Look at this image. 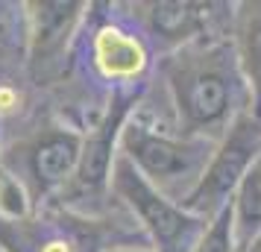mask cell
<instances>
[{
	"label": "cell",
	"instance_id": "1",
	"mask_svg": "<svg viewBox=\"0 0 261 252\" xmlns=\"http://www.w3.org/2000/svg\"><path fill=\"white\" fill-rule=\"evenodd\" d=\"M170 88L185 129L197 132L226 118L232 103V62L223 47L185 53L170 68Z\"/></svg>",
	"mask_w": 261,
	"mask_h": 252
},
{
	"label": "cell",
	"instance_id": "13",
	"mask_svg": "<svg viewBox=\"0 0 261 252\" xmlns=\"http://www.w3.org/2000/svg\"><path fill=\"white\" fill-rule=\"evenodd\" d=\"M249 252H261V238L255 240V243H252V249H249Z\"/></svg>",
	"mask_w": 261,
	"mask_h": 252
},
{
	"label": "cell",
	"instance_id": "8",
	"mask_svg": "<svg viewBox=\"0 0 261 252\" xmlns=\"http://www.w3.org/2000/svg\"><path fill=\"white\" fill-rule=\"evenodd\" d=\"M36 9V56H47L65 41L80 3H38Z\"/></svg>",
	"mask_w": 261,
	"mask_h": 252
},
{
	"label": "cell",
	"instance_id": "6",
	"mask_svg": "<svg viewBox=\"0 0 261 252\" xmlns=\"http://www.w3.org/2000/svg\"><path fill=\"white\" fill-rule=\"evenodd\" d=\"M123 111H126V106H115V111L106 118V123L85 141V150L80 153L83 156L80 158V173H76V182L85 191H100L106 185L109 164H112V144H115L118 123L123 118Z\"/></svg>",
	"mask_w": 261,
	"mask_h": 252
},
{
	"label": "cell",
	"instance_id": "7",
	"mask_svg": "<svg viewBox=\"0 0 261 252\" xmlns=\"http://www.w3.org/2000/svg\"><path fill=\"white\" fill-rule=\"evenodd\" d=\"M147 24L153 30V36H162L167 41L188 38L202 21V6L197 3H150L144 6Z\"/></svg>",
	"mask_w": 261,
	"mask_h": 252
},
{
	"label": "cell",
	"instance_id": "10",
	"mask_svg": "<svg viewBox=\"0 0 261 252\" xmlns=\"http://www.w3.org/2000/svg\"><path fill=\"white\" fill-rule=\"evenodd\" d=\"M238 229H241V238H249L255 229H261V158L255 161V167L249 170V176L241 185Z\"/></svg>",
	"mask_w": 261,
	"mask_h": 252
},
{
	"label": "cell",
	"instance_id": "5",
	"mask_svg": "<svg viewBox=\"0 0 261 252\" xmlns=\"http://www.w3.org/2000/svg\"><path fill=\"white\" fill-rule=\"evenodd\" d=\"M80 158V138L65 132H47L44 138H38L30 156V167L33 176L41 188L56 185L68 176V170L73 167V161Z\"/></svg>",
	"mask_w": 261,
	"mask_h": 252
},
{
	"label": "cell",
	"instance_id": "4",
	"mask_svg": "<svg viewBox=\"0 0 261 252\" xmlns=\"http://www.w3.org/2000/svg\"><path fill=\"white\" fill-rule=\"evenodd\" d=\"M261 150V126L252 118H241L232 126V132L226 138V144L220 147L217 158L212 161L208 173H202L200 185L194 188L185 203L197 211H212L223 203V197L235 188L244 170L249 167V161L258 156Z\"/></svg>",
	"mask_w": 261,
	"mask_h": 252
},
{
	"label": "cell",
	"instance_id": "2",
	"mask_svg": "<svg viewBox=\"0 0 261 252\" xmlns=\"http://www.w3.org/2000/svg\"><path fill=\"white\" fill-rule=\"evenodd\" d=\"M123 150L135 164L147 170V176L162 188H173L176 182L194 179L200 173L202 161L208 158V147L202 141H170L147 132L144 126H126Z\"/></svg>",
	"mask_w": 261,
	"mask_h": 252
},
{
	"label": "cell",
	"instance_id": "12",
	"mask_svg": "<svg viewBox=\"0 0 261 252\" xmlns=\"http://www.w3.org/2000/svg\"><path fill=\"white\" fill-rule=\"evenodd\" d=\"M194 252H232V208H226L214 220V226L208 229V235L200 240V246Z\"/></svg>",
	"mask_w": 261,
	"mask_h": 252
},
{
	"label": "cell",
	"instance_id": "11",
	"mask_svg": "<svg viewBox=\"0 0 261 252\" xmlns=\"http://www.w3.org/2000/svg\"><path fill=\"white\" fill-rule=\"evenodd\" d=\"M247 9L249 12H244V26H241V44H244L247 71L255 82V97L261 103V3Z\"/></svg>",
	"mask_w": 261,
	"mask_h": 252
},
{
	"label": "cell",
	"instance_id": "3",
	"mask_svg": "<svg viewBox=\"0 0 261 252\" xmlns=\"http://www.w3.org/2000/svg\"><path fill=\"white\" fill-rule=\"evenodd\" d=\"M112 179H115V191H118L132 208H138V214H141V220L150 226L153 238L159 240V246H162V252H185V246L191 243V235H194V223H197V220L185 217L182 211H176L173 205L167 203V200H162V197L144 182V176L135 173L129 158H118Z\"/></svg>",
	"mask_w": 261,
	"mask_h": 252
},
{
	"label": "cell",
	"instance_id": "9",
	"mask_svg": "<svg viewBox=\"0 0 261 252\" xmlns=\"http://www.w3.org/2000/svg\"><path fill=\"white\" fill-rule=\"evenodd\" d=\"M97 59L106 68V73H135L141 68V47L132 38L120 36L115 30H106L97 38Z\"/></svg>",
	"mask_w": 261,
	"mask_h": 252
}]
</instances>
